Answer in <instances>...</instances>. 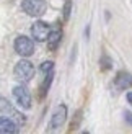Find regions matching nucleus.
Segmentation results:
<instances>
[{
  "label": "nucleus",
  "instance_id": "nucleus-13",
  "mask_svg": "<svg viewBox=\"0 0 132 134\" xmlns=\"http://www.w3.org/2000/svg\"><path fill=\"white\" fill-rule=\"evenodd\" d=\"M124 119H126L127 124L132 126V113H130V111H126V113H124Z\"/></svg>",
  "mask_w": 132,
  "mask_h": 134
},
{
  "label": "nucleus",
  "instance_id": "nucleus-15",
  "mask_svg": "<svg viewBox=\"0 0 132 134\" xmlns=\"http://www.w3.org/2000/svg\"><path fill=\"white\" fill-rule=\"evenodd\" d=\"M83 134H88V132H83Z\"/></svg>",
  "mask_w": 132,
  "mask_h": 134
},
{
  "label": "nucleus",
  "instance_id": "nucleus-6",
  "mask_svg": "<svg viewBox=\"0 0 132 134\" xmlns=\"http://www.w3.org/2000/svg\"><path fill=\"white\" fill-rule=\"evenodd\" d=\"M51 35V30H49V25L44 23V21H34V25L31 26V36L36 39V41L43 43V41H47V38Z\"/></svg>",
  "mask_w": 132,
  "mask_h": 134
},
{
  "label": "nucleus",
  "instance_id": "nucleus-3",
  "mask_svg": "<svg viewBox=\"0 0 132 134\" xmlns=\"http://www.w3.org/2000/svg\"><path fill=\"white\" fill-rule=\"evenodd\" d=\"M21 8L29 16H41L46 12V2L44 0H23Z\"/></svg>",
  "mask_w": 132,
  "mask_h": 134
},
{
  "label": "nucleus",
  "instance_id": "nucleus-11",
  "mask_svg": "<svg viewBox=\"0 0 132 134\" xmlns=\"http://www.w3.org/2000/svg\"><path fill=\"white\" fill-rule=\"evenodd\" d=\"M52 69H54V62L52 61H46V62L41 64V72H44V74L52 72Z\"/></svg>",
  "mask_w": 132,
  "mask_h": 134
},
{
  "label": "nucleus",
  "instance_id": "nucleus-2",
  "mask_svg": "<svg viewBox=\"0 0 132 134\" xmlns=\"http://www.w3.org/2000/svg\"><path fill=\"white\" fill-rule=\"evenodd\" d=\"M65 119H67V106L59 105L54 110V113H52V118H51V123H49V132L51 134L57 132L62 128V124L65 123Z\"/></svg>",
  "mask_w": 132,
  "mask_h": 134
},
{
  "label": "nucleus",
  "instance_id": "nucleus-1",
  "mask_svg": "<svg viewBox=\"0 0 132 134\" xmlns=\"http://www.w3.org/2000/svg\"><path fill=\"white\" fill-rule=\"evenodd\" d=\"M13 75L18 82L21 83H26L29 82V80L34 77V67L29 61H26V59H21L20 62H16L15 69H13Z\"/></svg>",
  "mask_w": 132,
  "mask_h": 134
},
{
  "label": "nucleus",
  "instance_id": "nucleus-5",
  "mask_svg": "<svg viewBox=\"0 0 132 134\" xmlns=\"http://www.w3.org/2000/svg\"><path fill=\"white\" fill-rule=\"evenodd\" d=\"M13 97L16 98V102L21 108H25V110L31 108V93L28 92V88H26L25 85L15 87V88H13Z\"/></svg>",
  "mask_w": 132,
  "mask_h": 134
},
{
  "label": "nucleus",
  "instance_id": "nucleus-8",
  "mask_svg": "<svg viewBox=\"0 0 132 134\" xmlns=\"http://www.w3.org/2000/svg\"><path fill=\"white\" fill-rule=\"evenodd\" d=\"M114 87L117 90H126L129 87H132V75L129 72H119L114 79Z\"/></svg>",
  "mask_w": 132,
  "mask_h": 134
},
{
  "label": "nucleus",
  "instance_id": "nucleus-14",
  "mask_svg": "<svg viewBox=\"0 0 132 134\" xmlns=\"http://www.w3.org/2000/svg\"><path fill=\"white\" fill-rule=\"evenodd\" d=\"M127 102L132 105V92H129V93H127Z\"/></svg>",
  "mask_w": 132,
  "mask_h": 134
},
{
  "label": "nucleus",
  "instance_id": "nucleus-9",
  "mask_svg": "<svg viewBox=\"0 0 132 134\" xmlns=\"http://www.w3.org/2000/svg\"><path fill=\"white\" fill-rule=\"evenodd\" d=\"M16 131H18V124L15 123V119L2 116V121H0V134H16Z\"/></svg>",
  "mask_w": 132,
  "mask_h": 134
},
{
  "label": "nucleus",
  "instance_id": "nucleus-4",
  "mask_svg": "<svg viewBox=\"0 0 132 134\" xmlns=\"http://www.w3.org/2000/svg\"><path fill=\"white\" fill-rule=\"evenodd\" d=\"M13 46H15V51L21 57H28V56H31L33 52H34V43L26 36H18L15 39V44Z\"/></svg>",
  "mask_w": 132,
  "mask_h": 134
},
{
  "label": "nucleus",
  "instance_id": "nucleus-7",
  "mask_svg": "<svg viewBox=\"0 0 132 134\" xmlns=\"http://www.w3.org/2000/svg\"><path fill=\"white\" fill-rule=\"evenodd\" d=\"M0 108H2V116H5V118H11V119H15V121H18V123H23V116L20 115V113L10 105L8 100L3 98V97L0 98Z\"/></svg>",
  "mask_w": 132,
  "mask_h": 134
},
{
  "label": "nucleus",
  "instance_id": "nucleus-12",
  "mask_svg": "<svg viewBox=\"0 0 132 134\" xmlns=\"http://www.w3.org/2000/svg\"><path fill=\"white\" fill-rule=\"evenodd\" d=\"M70 8H72V2H70V0H67L65 5H64V18L65 20H69V16H70Z\"/></svg>",
  "mask_w": 132,
  "mask_h": 134
},
{
  "label": "nucleus",
  "instance_id": "nucleus-10",
  "mask_svg": "<svg viewBox=\"0 0 132 134\" xmlns=\"http://www.w3.org/2000/svg\"><path fill=\"white\" fill-rule=\"evenodd\" d=\"M61 38H62V33L61 31H51V35L47 38V46L49 49H56L59 43H61Z\"/></svg>",
  "mask_w": 132,
  "mask_h": 134
}]
</instances>
